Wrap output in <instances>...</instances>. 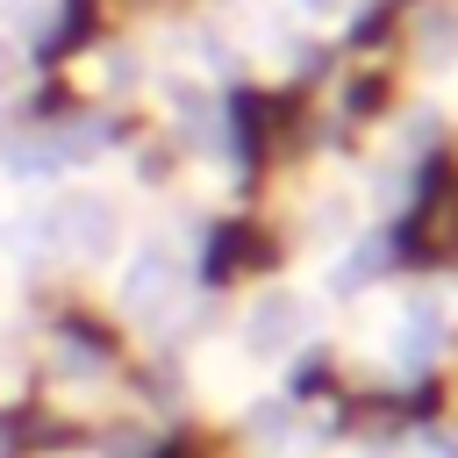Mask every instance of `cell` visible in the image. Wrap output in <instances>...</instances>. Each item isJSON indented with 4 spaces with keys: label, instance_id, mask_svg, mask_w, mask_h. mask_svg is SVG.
<instances>
[{
    "label": "cell",
    "instance_id": "6da1fadb",
    "mask_svg": "<svg viewBox=\"0 0 458 458\" xmlns=\"http://www.w3.org/2000/svg\"><path fill=\"white\" fill-rule=\"evenodd\" d=\"M57 236H72L86 258H107L114 250V236H122V222H114V200L107 193H72L64 208H57V222H50Z\"/></svg>",
    "mask_w": 458,
    "mask_h": 458
},
{
    "label": "cell",
    "instance_id": "7a4b0ae2",
    "mask_svg": "<svg viewBox=\"0 0 458 458\" xmlns=\"http://www.w3.org/2000/svg\"><path fill=\"white\" fill-rule=\"evenodd\" d=\"M165 286H179V272H172V258L150 243V250H136V265H129V279L114 286V301H122V308H143V301L165 293Z\"/></svg>",
    "mask_w": 458,
    "mask_h": 458
},
{
    "label": "cell",
    "instance_id": "3957f363",
    "mask_svg": "<svg viewBox=\"0 0 458 458\" xmlns=\"http://www.w3.org/2000/svg\"><path fill=\"white\" fill-rule=\"evenodd\" d=\"M286 322H293V293H286V286H265V293L250 301V351H279V344L293 336Z\"/></svg>",
    "mask_w": 458,
    "mask_h": 458
},
{
    "label": "cell",
    "instance_id": "277c9868",
    "mask_svg": "<svg viewBox=\"0 0 458 458\" xmlns=\"http://www.w3.org/2000/svg\"><path fill=\"white\" fill-rule=\"evenodd\" d=\"M315 7H322V0H315Z\"/></svg>",
    "mask_w": 458,
    "mask_h": 458
}]
</instances>
